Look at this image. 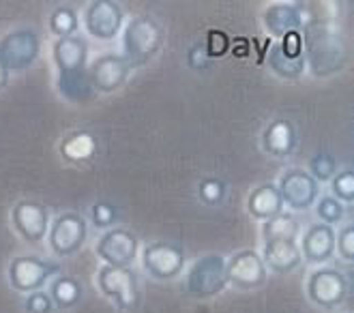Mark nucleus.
<instances>
[{
	"mask_svg": "<svg viewBox=\"0 0 354 313\" xmlns=\"http://www.w3.org/2000/svg\"><path fill=\"white\" fill-rule=\"evenodd\" d=\"M91 219H93V225H97V227H110L116 219L114 206L108 202H97L91 208Z\"/></svg>",
	"mask_w": 354,
	"mask_h": 313,
	"instance_id": "obj_33",
	"label": "nucleus"
},
{
	"mask_svg": "<svg viewBox=\"0 0 354 313\" xmlns=\"http://www.w3.org/2000/svg\"><path fill=\"white\" fill-rule=\"evenodd\" d=\"M198 196L204 204L215 206L223 200L225 196V182L219 178H204L198 187Z\"/></svg>",
	"mask_w": 354,
	"mask_h": 313,
	"instance_id": "obj_31",
	"label": "nucleus"
},
{
	"mask_svg": "<svg viewBox=\"0 0 354 313\" xmlns=\"http://www.w3.org/2000/svg\"><path fill=\"white\" fill-rule=\"evenodd\" d=\"M50 30L62 39V37H71L77 30V13L71 7H58L50 15Z\"/></svg>",
	"mask_w": 354,
	"mask_h": 313,
	"instance_id": "obj_27",
	"label": "nucleus"
},
{
	"mask_svg": "<svg viewBox=\"0 0 354 313\" xmlns=\"http://www.w3.org/2000/svg\"><path fill=\"white\" fill-rule=\"evenodd\" d=\"M303 46H307L309 65L316 75H328L346 65V48L339 30L330 22H309L305 26Z\"/></svg>",
	"mask_w": 354,
	"mask_h": 313,
	"instance_id": "obj_1",
	"label": "nucleus"
},
{
	"mask_svg": "<svg viewBox=\"0 0 354 313\" xmlns=\"http://www.w3.org/2000/svg\"><path fill=\"white\" fill-rule=\"evenodd\" d=\"M7 82H9V69L3 65V60H0V91L7 86Z\"/></svg>",
	"mask_w": 354,
	"mask_h": 313,
	"instance_id": "obj_38",
	"label": "nucleus"
},
{
	"mask_svg": "<svg viewBox=\"0 0 354 313\" xmlns=\"http://www.w3.org/2000/svg\"><path fill=\"white\" fill-rule=\"evenodd\" d=\"M58 270V264L35 256H19L9 266V281L17 292H37Z\"/></svg>",
	"mask_w": 354,
	"mask_h": 313,
	"instance_id": "obj_10",
	"label": "nucleus"
},
{
	"mask_svg": "<svg viewBox=\"0 0 354 313\" xmlns=\"http://www.w3.org/2000/svg\"><path fill=\"white\" fill-rule=\"evenodd\" d=\"M142 262L151 277L161 279V281H170L180 275V270L185 266V252L178 245L151 243L149 247H144Z\"/></svg>",
	"mask_w": 354,
	"mask_h": 313,
	"instance_id": "obj_7",
	"label": "nucleus"
},
{
	"mask_svg": "<svg viewBox=\"0 0 354 313\" xmlns=\"http://www.w3.org/2000/svg\"><path fill=\"white\" fill-rule=\"evenodd\" d=\"M330 189H333V198L339 202H354V172L348 168L339 174H335L330 178Z\"/></svg>",
	"mask_w": 354,
	"mask_h": 313,
	"instance_id": "obj_28",
	"label": "nucleus"
},
{
	"mask_svg": "<svg viewBox=\"0 0 354 313\" xmlns=\"http://www.w3.org/2000/svg\"><path fill=\"white\" fill-rule=\"evenodd\" d=\"M41 50V39L35 30H13L0 41V60L7 69H26L37 60Z\"/></svg>",
	"mask_w": 354,
	"mask_h": 313,
	"instance_id": "obj_6",
	"label": "nucleus"
},
{
	"mask_svg": "<svg viewBox=\"0 0 354 313\" xmlns=\"http://www.w3.org/2000/svg\"><path fill=\"white\" fill-rule=\"evenodd\" d=\"M99 290L114 298L118 309H133L140 301L138 277L129 266H103L97 275Z\"/></svg>",
	"mask_w": 354,
	"mask_h": 313,
	"instance_id": "obj_4",
	"label": "nucleus"
},
{
	"mask_svg": "<svg viewBox=\"0 0 354 313\" xmlns=\"http://www.w3.org/2000/svg\"><path fill=\"white\" fill-rule=\"evenodd\" d=\"M82 298V287L75 279L71 277H58L52 283V301L62 307V309H69L75 307Z\"/></svg>",
	"mask_w": 354,
	"mask_h": 313,
	"instance_id": "obj_25",
	"label": "nucleus"
},
{
	"mask_svg": "<svg viewBox=\"0 0 354 313\" xmlns=\"http://www.w3.org/2000/svg\"><path fill=\"white\" fill-rule=\"evenodd\" d=\"M268 65L283 79H299L305 71V58L303 56L292 58V56L283 54L279 46H275L268 54Z\"/></svg>",
	"mask_w": 354,
	"mask_h": 313,
	"instance_id": "obj_24",
	"label": "nucleus"
},
{
	"mask_svg": "<svg viewBox=\"0 0 354 313\" xmlns=\"http://www.w3.org/2000/svg\"><path fill=\"white\" fill-rule=\"evenodd\" d=\"M11 217H13V225L19 232V236L28 243H39L48 234L50 217H48L46 206H41L39 202L19 200L13 206Z\"/></svg>",
	"mask_w": 354,
	"mask_h": 313,
	"instance_id": "obj_14",
	"label": "nucleus"
},
{
	"mask_svg": "<svg viewBox=\"0 0 354 313\" xmlns=\"http://www.w3.org/2000/svg\"><path fill=\"white\" fill-rule=\"evenodd\" d=\"M264 24L266 28L277 35L283 37L288 32H295L301 26H307L309 19L303 7L297 5H273L264 11Z\"/></svg>",
	"mask_w": 354,
	"mask_h": 313,
	"instance_id": "obj_19",
	"label": "nucleus"
},
{
	"mask_svg": "<svg viewBox=\"0 0 354 313\" xmlns=\"http://www.w3.org/2000/svg\"><path fill=\"white\" fill-rule=\"evenodd\" d=\"M86 240V219L77 213H65L50 227V247L56 256L77 254Z\"/></svg>",
	"mask_w": 354,
	"mask_h": 313,
	"instance_id": "obj_8",
	"label": "nucleus"
},
{
	"mask_svg": "<svg viewBox=\"0 0 354 313\" xmlns=\"http://www.w3.org/2000/svg\"><path fill=\"white\" fill-rule=\"evenodd\" d=\"M279 48H281L283 54L292 56V58L303 56V48H305V46H303V35H301L299 30L283 35L281 41H279Z\"/></svg>",
	"mask_w": 354,
	"mask_h": 313,
	"instance_id": "obj_36",
	"label": "nucleus"
},
{
	"mask_svg": "<svg viewBox=\"0 0 354 313\" xmlns=\"http://www.w3.org/2000/svg\"><path fill=\"white\" fill-rule=\"evenodd\" d=\"M301 247L297 240H266L262 249V262L275 273H290L301 264Z\"/></svg>",
	"mask_w": 354,
	"mask_h": 313,
	"instance_id": "obj_18",
	"label": "nucleus"
},
{
	"mask_svg": "<svg viewBox=\"0 0 354 313\" xmlns=\"http://www.w3.org/2000/svg\"><path fill=\"white\" fill-rule=\"evenodd\" d=\"M54 307V301L46 294V292H30V296L26 298V311L28 313H50Z\"/></svg>",
	"mask_w": 354,
	"mask_h": 313,
	"instance_id": "obj_35",
	"label": "nucleus"
},
{
	"mask_svg": "<svg viewBox=\"0 0 354 313\" xmlns=\"http://www.w3.org/2000/svg\"><path fill=\"white\" fill-rule=\"evenodd\" d=\"M122 41L124 54L133 65H147L163 46V30L151 15H138L124 28Z\"/></svg>",
	"mask_w": 354,
	"mask_h": 313,
	"instance_id": "obj_2",
	"label": "nucleus"
},
{
	"mask_svg": "<svg viewBox=\"0 0 354 313\" xmlns=\"http://www.w3.org/2000/svg\"><path fill=\"white\" fill-rule=\"evenodd\" d=\"M138 238L129 229H108L97 243V256L108 266H129L138 258Z\"/></svg>",
	"mask_w": 354,
	"mask_h": 313,
	"instance_id": "obj_12",
	"label": "nucleus"
},
{
	"mask_svg": "<svg viewBox=\"0 0 354 313\" xmlns=\"http://www.w3.org/2000/svg\"><path fill=\"white\" fill-rule=\"evenodd\" d=\"M227 285V270L225 258L217 254H208L192 266L187 275V292L198 298H211L217 296Z\"/></svg>",
	"mask_w": 354,
	"mask_h": 313,
	"instance_id": "obj_3",
	"label": "nucleus"
},
{
	"mask_svg": "<svg viewBox=\"0 0 354 313\" xmlns=\"http://www.w3.org/2000/svg\"><path fill=\"white\" fill-rule=\"evenodd\" d=\"M204 50H206L208 58L225 56V52L230 50V37H227L223 30H208L206 41H204Z\"/></svg>",
	"mask_w": 354,
	"mask_h": 313,
	"instance_id": "obj_32",
	"label": "nucleus"
},
{
	"mask_svg": "<svg viewBox=\"0 0 354 313\" xmlns=\"http://www.w3.org/2000/svg\"><path fill=\"white\" fill-rule=\"evenodd\" d=\"M307 296L322 309H335L348 296V279L335 268H318L307 279Z\"/></svg>",
	"mask_w": 354,
	"mask_h": 313,
	"instance_id": "obj_5",
	"label": "nucleus"
},
{
	"mask_svg": "<svg viewBox=\"0 0 354 313\" xmlns=\"http://www.w3.org/2000/svg\"><path fill=\"white\" fill-rule=\"evenodd\" d=\"M295 146H297V131L290 120L277 118L262 133V149L273 157L290 155L295 151Z\"/></svg>",
	"mask_w": 354,
	"mask_h": 313,
	"instance_id": "obj_21",
	"label": "nucleus"
},
{
	"mask_svg": "<svg viewBox=\"0 0 354 313\" xmlns=\"http://www.w3.org/2000/svg\"><path fill=\"white\" fill-rule=\"evenodd\" d=\"M58 88L60 93L65 95L67 99L80 101V99H86L93 93V84H91V77L80 71V73H71V75H60L58 79Z\"/></svg>",
	"mask_w": 354,
	"mask_h": 313,
	"instance_id": "obj_26",
	"label": "nucleus"
},
{
	"mask_svg": "<svg viewBox=\"0 0 354 313\" xmlns=\"http://www.w3.org/2000/svg\"><path fill=\"white\" fill-rule=\"evenodd\" d=\"M335 247L339 249V254H342L344 260H348V262L354 260V225L352 223H348L342 229L339 238H335Z\"/></svg>",
	"mask_w": 354,
	"mask_h": 313,
	"instance_id": "obj_34",
	"label": "nucleus"
},
{
	"mask_svg": "<svg viewBox=\"0 0 354 313\" xmlns=\"http://www.w3.org/2000/svg\"><path fill=\"white\" fill-rule=\"evenodd\" d=\"M299 236V221L295 215L279 213L262 223V238L266 240H297Z\"/></svg>",
	"mask_w": 354,
	"mask_h": 313,
	"instance_id": "obj_23",
	"label": "nucleus"
},
{
	"mask_svg": "<svg viewBox=\"0 0 354 313\" xmlns=\"http://www.w3.org/2000/svg\"><path fill=\"white\" fill-rule=\"evenodd\" d=\"M97 153V140L88 131H73L60 144V155L71 163L91 161Z\"/></svg>",
	"mask_w": 354,
	"mask_h": 313,
	"instance_id": "obj_22",
	"label": "nucleus"
},
{
	"mask_svg": "<svg viewBox=\"0 0 354 313\" xmlns=\"http://www.w3.org/2000/svg\"><path fill=\"white\" fill-rule=\"evenodd\" d=\"M129 75V62L122 56H101L95 65L91 67V84L99 93H114L120 88Z\"/></svg>",
	"mask_w": 354,
	"mask_h": 313,
	"instance_id": "obj_15",
	"label": "nucleus"
},
{
	"mask_svg": "<svg viewBox=\"0 0 354 313\" xmlns=\"http://www.w3.org/2000/svg\"><path fill=\"white\" fill-rule=\"evenodd\" d=\"M283 208V200L279 196L277 184L264 182L249 193L247 198V213L258 221H266L270 217H277Z\"/></svg>",
	"mask_w": 354,
	"mask_h": 313,
	"instance_id": "obj_20",
	"label": "nucleus"
},
{
	"mask_svg": "<svg viewBox=\"0 0 354 313\" xmlns=\"http://www.w3.org/2000/svg\"><path fill=\"white\" fill-rule=\"evenodd\" d=\"M187 62H189V67L196 69V71H204L208 65H211V58H208L206 50H204V44H196L194 48H189V54H187Z\"/></svg>",
	"mask_w": 354,
	"mask_h": 313,
	"instance_id": "obj_37",
	"label": "nucleus"
},
{
	"mask_svg": "<svg viewBox=\"0 0 354 313\" xmlns=\"http://www.w3.org/2000/svg\"><path fill=\"white\" fill-rule=\"evenodd\" d=\"M84 26L95 39H114L122 26V9L112 0H95L84 11Z\"/></svg>",
	"mask_w": 354,
	"mask_h": 313,
	"instance_id": "obj_13",
	"label": "nucleus"
},
{
	"mask_svg": "<svg viewBox=\"0 0 354 313\" xmlns=\"http://www.w3.org/2000/svg\"><path fill=\"white\" fill-rule=\"evenodd\" d=\"M88 46L80 37H62L54 44V62L60 71V75L80 73L86 65Z\"/></svg>",
	"mask_w": 354,
	"mask_h": 313,
	"instance_id": "obj_17",
	"label": "nucleus"
},
{
	"mask_svg": "<svg viewBox=\"0 0 354 313\" xmlns=\"http://www.w3.org/2000/svg\"><path fill=\"white\" fill-rule=\"evenodd\" d=\"M227 270V283H232L241 290H252L266 283V266L262 262V256L256 254L254 249L234 254L225 262Z\"/></svg>",
	"mask_w": 354,
	"mask_h": 313,
	"instance_id": "obj_11",
	"label": "nucleus"
},
{
	"mask_svg": "<svg viewBox=\"0 0 354 313\" xmlns=\"http://www.w3.org/2000/svg\"><path fill=\"white\" fill-rule=\"evenodd\" d=\"M301 256H305L307 262L311 264H324L335 254V229L326 223H314L305 236H303V247Z\"/></svg>",
	"mask_w": 354,
	"mask_h": 313,
	"instance_id": "obj_16",
	"label": "nucleus"
},
{
	"mask_svg": "<svg viewBox=\"0 0 354 313\" xmlns=\"http://www.w3.org/2000/svg\"><path fill=\"white\" fill-rule=\"evenodd\" d=\"M279 196L292 211H307L320 196L318 180L305 170H288L279 180Z\"/></svg>",
	"mask_w": 354,
	"mask_h": 313,
	"instance_id": "obj_9",
	"label": "nucleus"
},
{
	"mask_svg": "<svg viewBox=\"0 0 354 313\" xmlns=\"http://www.w3.org/2000/svg\"><path fill=\"white\" fill-rule=\"evenodd\" d=\"M335 168H337V161L328 153H318L309 159V174L316 180H330L335 176Z\"/></svg>",
	"mask_w": 354,
	"mask_h": 313,
	"instance_id": "obj_29",
	"label": "nucleus"
},
{
	"mask_svg": "<svg viewBox=\"0 0 354 313\" xmlns=\"http://www.w3.org/2000/svg\"><path fill=\"white\" fill-rule=\"evenodd\" d=\"M316 215L322 219V223L333 225V223H339L344 219V204L339 200H335L333 196H326L318 202L316 206Z\"/></svg>",
	"mask_w": 354,
	"mask_h": 313,
	"instance_id": "obj_30",
	"label": "nucleus"
}]
</instances>
